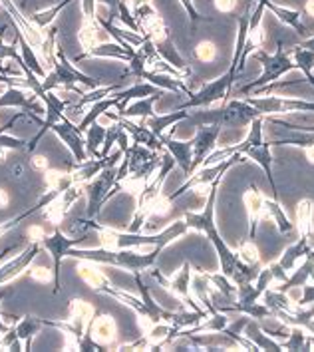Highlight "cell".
I'll use <instances>...</instances> for the list:
<instances>
[{
	"instance_id": "1",
	"label": "cell",
	"mask_w": 314,
	"mask_h": 352,
	"mask_svg": "<svg viewBox=\"0 0 314 352\" xmlns=\"http://www.w3.org/2000/svg\"><path fill=\"white\" fill-rule=\"evenodd\" d=\"M253 58L262 64V74L259 76V80H255V82H251L249 86H245V88L240 90V94H249L253 92V90H257V88L271 86V84L277 82L280 76H284L287 72H293V70H298V68H296V62L295 60H291V52L284 50L282 42H278L277 44V52H275V54H267V52L260 48L257 52H253Z\"/></svg>"
},
{
	"instance_id": "2",
	"label": "cell",
	"mask_w": 314,
	"mask_h": 352,
	"mask_svg": "<svg viewBox=\"0 0 314 352\" xmlns=\"http://www.w3.org/2000/svg\"><path fill=\"white\" fill-rule=\"evenodd\" d=\"M237 68L231 66L227 72L219 78H215L213 82L201 86L197 92L191 94V98L185 102L183 106H179V110H195V108H211L215 104H225L229 100V94L233 92L235 80H237Z\"/></svg>"
},
{
	"instance_id": "3",
	"label": "cell",
	"mask_w": 314,
	"mask_h": 352,
	"mask_svg": "<svg viewBox=\"0 0 314 352\" xmlns=\"http://www.w3.org/2000/svg\"><path fill=\"white\" fill-rule=\"evenodd\" d=\"M255 118H260V111L251 106L247 100H231L225 102L221 110L209 111V113H201L197 118V126L199 124H219L221 128H245L249 126Z\"/></svg>"
},
{
	"instance_id": "4",
	"label": "cell",
	"mask_w": 314,
	"mask_h": 352,
	"mask_svg": "<svg viewBox=\"0 0 314 352\" xmlns=\"http://www.w3.org/2000/svg\"><path fill=\"white\" fill-rule=\"evenodd\" d=\"M193 269H195V267H193L189 261H185L183 265H181V269L177 271V275L166 277V275L153 265V267L149 269V275L155 278V280L159 283V287L166 289L169 295H173L177 300H181L183 305L191 307L193 311H207L203 307H199V302L195 300L193 293H191V275H193Z\"/></svg>"
},
{
	"instance_id": "5",
	"label": "cell",
	"mask_w": 314,
	"mask_h": 352,
	"mask_svg": "<svg viewBox=\"0 0 314 352\" xmlns=\"http://www.w3.org/2000/svg\"><path fill=\"white\" fill-rule=\"evenodd\" d=\"M237 162H245V155H231L229 160H225L221 164H215V166H203L199 167L191 177H187V182H185L183 186L179 187L175 193H171V195H167V199L173 204L175 199H179L183 193H187L189 189H195V187H201V189H209L211 186V182L213 179H217L219 175H225V171H229L231 167L235 166Z\"/></svg>"
},
{
	"instance_id": "6",
	"label": "cell",
	"mask_w": 314,
	"mask_h": 352,
	"mask_svg": "<svg viewBox=\"0 0 314 352\" xmlns=\"http://www.w3.org/2000/svg\"><path fill=\"white\" fill-rule=\"evenodd\" d=\"M223 128L219 124L211 122V124H199L197 133L191 140L193 142V164H191V175L203 166V162L209 157V153L217 146V140L221 135ZM189 175V177H191Z\"/></svg>"
},
{
	"instance_id": "7",
	"label": "cell",
	"mask_w": 314,
	"mask_h": 352,
	"mask_svg": "<svg viewBox=\"0 0 314 352\" xmlns=\"http://www.w3.org/2000/svg\"><path fill=\"white\" fill-rule=\"evenodd\" d=\"M80 241L78 237H66L62 231H54L52 235H46L42 239V247L48 249L52 253V259H54V271H52V277H54V293L60 291L62 283H60V267H62V259L68 257V251L74 247L76 243Z\"/></svg>"
},
{
	"instance_id": "8",
	"label": "cell",
	"mask_w": 314,
	"mask_h": 352,
	"mask_svg": "<svg viewBox=\"0 0 314 352\" xmlns=\"http://www.w3.org/2000/svg\"><path fill=\"white\" fill-rule=\"evenodd\" d=\"M243 204H245L247 219H249L247 237L255 241V237H257V227H259V223L265 219V195H262V191L257 187V184H251V186L245 189V193H243Z\"/></svg>"
},
{
	"instance_id": "9",
	"label": "cell",
	"mask_w": 314,
	"mask_h": 352,
	"mask_svg": "<svg viewBox=\"0 0 314 352\" xmlns=\"http://www.w3.org/2000/svg\"><path fill=\"white\" fill-rule=\"evenodd\" d=\"M86 334L102 349H110V346L117 349V324L111 315H100L92 318Z\"/></svg>"
},
{
	"instance_id": "10",
	"label": "cell",
	"mask_w": 314,
	"mask_h": 352,
	"mask_svg": "<svg viewBox=\"0 0 314 352\" xmlns=\"http://www.w3.org/2000/svg\"><path fill=\"white\" fill-rule=\"evenodd\" d=\"M161 144H164V149H167L175 164L181 167L185 177L191 175V164H193V142H183V140H177L173 138V133H164L161 138Z\"/></svg>"
},
{
	"instance_id": "11",
	"label": "cell",
	"mask_w": 314,
	"mask_h": 352,
	"mask_svg": "<svg viewBox=\"0 0 314 352\" xmlns=\"http://www.w3.org/2000/svg\"><path fill=\"white\" fill-rule=\"evenodd\" d=\"M38 253H40V243H32L28 249H24L14 259H10L8 263L0 265V285H4V283H8L12 278L20 277L30 267V263L34 261Z\"/></svg>"
},
{
	"instance_id": "12",
	"label": "cell",
	"mask_w": 314,
	"mask_h": 352,
	"mask_svg": "<svg viewBox=\"0 0 314 352\" xmlns=\"http://www.w3.org/2000/svg\"><path fill=\"white\" fill-rule=\"evenodd\" d=\"M271 142H260L257 146H251V148L245 149L243 155L251 157L253 162H257L260 166V169L265 171L267 179H269V186H271V191H273V199H278V189L277 184H275V177H273V153H271Z\"/></svg>"
},
{
	"instance_id": "13",
	"label": "cell",
	"mask_w": 314,
	"mask_h": 352,
	"mask_svg": "<svg viewBox=\"0 0 314 352\" xmlns=\"http://www.w3.org/2000/svg\"><path fill=\"white\" fill-rule=\"evenodd\" d=\"M260 2H262V4H265V8H267V10H271V12L280 20V22H284L287 26H291L298 36L300 38L311 36V32H309L306 24L302 22V12H300V10L282 8V6H278L277 2H273V0H260Z\"/></svg>"
},
{
	"instance_id": "14",
	"label": "cell",
	"mask_w": 314,
	"mask_h": 352,
	"mask_svg": "<svg viewBox=\"0 0 314 352\" xmlns=\"http://www.w3.org/2000/svg\"><path fill=\"white\" fill-rule=\"evenodd\" d=\"M296 219L295 227L298 231V237L313 239L314 235V201L311 197H304L296 204Z\"/></svg>"
},
{
	"instance_id": "15",
	"label": "cell",
	"mask_w": 314,
	"mask_h": 352,
	"mask_svg": "<svg viewBox=\"0 0 314 352\" xmlns=\"http://www.w3.org/2000/svg\"><path fill=\"white\" fill-rule=\"evenodd\" d=\"M191 118V111L187 110H175L171 113H153L148 120H142L149 130L153 131L157 138H161L169 128H173L175 124L183 122V120H189Z\"/></svg>"
},
{
	"instance_id": "16",
	"label": "cell",
	"mask_w": 314,
	"mask_h": 352,
	"mask_svg": "<svg viewBox=\"0 0 314 352\" xmlns=\"http://www.w3.org/2000/svg\"><path fill=\"white\" fill-rule=\"evenodd\" d=\"M265 219H271V221L275 223L278 233H282V235H291L295 231V223L289 219L287 211L280 207L278 199L265 197Z\"/></svg>"
},
{
	"instance_id": "17",
	"label": "cell",
	"mask_w": 314,
	"mask_h": 352,
	"mask_svg": "<svg viewBox=\"0 0 314 352\" xmlns=\"http://www.w3.org/2000/svg\"><path fill=\"white\" fill-rule=\"evenodd\" d=\"M313 239H304V237H298V241L295 245H291L289 249H284V253L278 257V265L289 273V271H293L296 265V261L298 259H304L311 251H313V245H311Z\"/></svg>"
},
{
	"instance_id": "18",
	"label": "cell",
	"mask_w": 314,
	"mask_h": 352,
	"mask_svg": "<svg viewBox=\"0 0 314 352\" xmlns=\"http://www.w3.org/2000/svg\"><path fill=\"white\" fill-rule=\"evenodd\" d=\"M243 334H245L249 340H253L260 351H282V349H280V342H277L275 338H271L269 334L262 333V329L259 327V320H255V318H253V322L249 320V322L245 324V333Z\"/></svg>"
},
{
	"instance_id": "19",
	"label": "cell",
	"mask_w": 314,
	"mask_h": 352,
	"mask_svg": "<svg viewBox=\"0 0 314 352\" xmlns=\"http://www.w3.org/2000/svg\"><path fill=\"white\" fill-rule=\"evenodd\" d=\"M289 52L291 56L295 58L296 62V68L302 72L304 76V80L311 84L314 88V74H313V68H314V52L313 50H309V48H302L300 44L298 46H293V48H289Z\"/></svg>"
},
{
	"instance_id": "20",
	"label": "cell",
	"mask_w": 314,
	"mask_h": 352,
	"mask_svg": "<svg viewBox=\"0 0 314 352\" xmlns=\"http://www.w3.org/2000/svg\"><path fill=\"white\" fill-rule=\"evenodd\" d=\"M161 96H164V94H153V96H148V98L135 100V102L130 104L120 116H122V118H139V120H148V118H151V116L155 113V111H153V106H155V102H157Z\"/></svg>"
},
{
	"instance_id": "21",
	"label": "cell",
	"mask_w": 314,
	"mask_h": 352,
	"mask_svg": "<svg viewBox=\"0 0 314 352\" xmlns=\"http://www.w3.org/2000/svg\"><path fill=\"white\" fill-rule=\"evenodd\" d=\"M78 275L84 278V280L92 287L93 291H100L102 287L110 285V278L106 277V275L93 265V261L82 259V263L78 265Z\"/></svg>"
},
{
	"instance_id": "22",
	"label": "cell",
	"mask_w": 314,
	"mask_h": 352,
	"mask_svg": "<svg viewBox=\"0 0 314 352\" xmlns=\"http://www.w3.org/2000/svg\"><path fill=\"white\" fill-rule=\"evenodd\" d=\"M195 269H197V273H199V275H203L209 283H213V285H215V289L221 293L223 297H227L231 302L237 298V285H235L231 278L225 277L223 273H207V271H203L201 267H195Z\"/></svg>"
},
{
	"instance_id": "23",
	"label": "cell",
	"mask_w": 314,
	"mask_h": 352,
	"mask_svg": "<svg viewBox=\"0 0 314 352\" xmlns=\"http://www.w3.org/2000/svg\"><path fill=\"white\" fill-rule=\"evenodd\" d=\"M42 324H44V322H42V320H38V318H34V316H24L22 320H19V322L14 324L20 342L24 344V351H28V349H30L32 338H34V334L38 333V329H40Z\"/></svg>"
},
{
	"instance_id": "24",
	"label": "cell",
	"mask_w": 314,
	"mask_h": 352,
	"mask_svg": "<svg viewBox=\"0 0 314 352\" xmlns=\"http://www.w3.org/2000/svg\"><path fill=\"white\" fill-rule=\"evenodd\" d=\"M282 351H313L309 342V333L302 327H291V334L280 342Z\"/></svg>"
},
{
	"instance_id": "25",
	"label": "cell",
	"mask_w": 314,
	"mask_h": 352,
	"mask_svg": "<svg viewBox=\"0 0 314 352\" xmlns=\"http://www.w3.org/2000/svg\"><path fill=\"white\" fill-rule=\"evenodd\" d=\"M271 146H296V148L304 149L309 146H314V131H295L291 135H282L271 140Z\"/></svg>"
},
{
	"instance_id": "26",
	"label": "cell",
	"mask_w": 314,
	"mask_h": 352,
	"mask_svg": "<svg viewBox=\"0 0 314 352\" xmlns=\"http://www.w3.org/2000/svg\"><path fill=\"white\" fill-rule=\"evenodd\" d=\"M84 133H86V138H88V140H86V151H88L90 155L100 157L98 148H100V144H104V140H106V128L93 122L92 126L84 131Z\"/></svg>"
},
{
	"instance_id": "27",
	"label": "cell",
	"mask_w": 314,
	"mask_h": 352,
	"mask_svg": "<svg viewBox=\"0 0 314 352\" xmlns=\"http://www.w3.org/2000/svg\"><path fill=\"white\" fill-rule=\"evenodd\" d=\"M237 255L243 263L247 265H260V253L257 249V243L249 237L240 239L239 245H237Z\"/></svg>"
},
{
	"instance_id": "28",
	"label": "cell",
	"mask_w": 314,
	"mask_h": 352,
	"mask_svg": "<svg viewBox=\"0 0 314 352\" xmlns=\"http://www.w3.org/2000/svg\"><path fill=\"white\" fill-rule=\"evenodd\" d=\"M193 52H195V58H197L199 62H205V64L215 62V60H217V54H219L217 46H215L211 40H201V42L195 46Z\"/></svg>"
},
{
	"instance_id": "29",
	"label": "cell",
	"mask_w": 314,
	"mask_h": 352,
	"mask_svg": "<svg viewBox=\"0 0 314 352\" xmlns=\"http://www.w3.org/2000/svg\"><path fill=\"white\" fill-rule=\"evenodd\" d=\"M72 0H64V2H60V4H56L54 8H50V10H42V12H36L34 16H32V22L36 24V28H46L52 20L56 19V14L66 6V4H70Z\"/></svg>"
},
{
	"instance_id": "30",
	"label": "cell",
	"mask_w": 314,
	"mask_h": 352,
	"mask_svg": "<svg viewBox=\"0 0 314 352\" xmlns=\"http://www.w3.org/2000/svg\"><path fill=\"white\" fill-rule=\"evenodd\" d=\"M300 289H302V295L296 300V307L304 309V307H309V305H313L314 302V285H309V283H306V285H302Z\"/></svg>"
},
{
	"instance_id": "31",
	"label": "cell",
	"mask_w": 314,
	"mask_h": 352,
	"mask_svg": "<svg viewBox=\"0 0 314 352\" xmlns=\"http://www.w3.org/2000/svg\"><path fill=\"white\" fill-rule=\"evenodd\" d=\"M181 2V6H183V10L187 12V16L191 20V26H195L199 20H203V16L197 12V8H195V4H193V0H179Z\"/></svg>"
},
{
	"instance_id": "32",
	"label": "cell",
	"mask_w": 314,
	"mask_h": 352,
	"mask_svg": "<svg viewBox=\"0 0 314 352\" xmlns=\"http://www.w3.org/2000/svg\"><path fill=\"white\" fill-rule=\"evenodd\" d=\"M215 8L223 12V14H229V12H235L237 10V4L239 0H213Z\"/></svg>"
},
{
	"instance_id": "33",
	"label": "cell",
	"mask_w": 314,
	"mask_h": 352,
	"mask_svg": "<svg viewBox=\"0 0 314 352\" xmlns=\"http://www.w3.org/2000/svg\"><path fill=\"white\" fill-rule=\"evenodd\" d=\"M26 235L30 237V241L32 243H42V239L46 237V233H44V229H42L40 225H32V227L26 231Z\"/></svg>"
},
{
	"instance_id": "34",
	"label": "cell",
	"mask_w": 314,
	"mask_h": 352,
	"mask_svg": "<svg viewBox=\"0 0 314 352\" xmlns=\"http://www.w3.org/2000/svg\"><path fill=\"white\" fill-rule=\"evenodd\" d=\"M30 277L36 278L40 283H46V280H50V271L44 269V267H32L30 269Z\"/></svg>"
},
{
	"instance_id": "35",
	"label": "cell",
	"mask_w": 314,
	"mask_h": 352,
	"mask_svg": "<svg viewBox=\"0 0 314 352\" xmlns=\"http://www.w3.org/2000/svg\"><path fill=\"white\" fill-rule=\"evenodd\" d=\"M269 267H271V271H273V278H277V280H280V283H284V280L289 278V273L278 265L277 261H275V263H271Z\"/></svg>"
},
{
	"instance_id": "36",
	"label": "cell",
	"mask_w": 314,
	"mask_h": 352,
	"mask_svg": "<svg viewBox=\"0 0 314 352\" xmlns=\"http://www.w3.org/2000/svg\"><path fill=\"white\" fill-rule=\"evenodd\" d=\"M32 166L36 167V169L46 171V169H48V160H46L44 155H34V157H32Z\"/></svg>"
},
{
	"instance_id": "37",
	"label": "cell",
	"mask_w": 314,
	"mask_h": 352,
	"mask_svg": "<svg viewBox=\"0 0 314 352\" xmlns=\"http://www.w3.org/2000/svg\"><path fill=\"white\" fill-rule=\"evenodd\" d=\"M10 204V195H8V191L6 189H2L0 187V209H6Z\"/></svg>"
},
{
	"instance_id": "38",
	"label": "cell",
	"mask_w": 314,
	"mask_h": 352,
	"mask_svg": "<svg viewBox=\"0 0 314 352\" xmlns=\"http://www.w3.org/2000/svg\"><path fill=\"white\" fill-rule=\"evenodd\" d=\"M304 155H306L309 164H311V166H314V146H309V148H304Z\"/></svg>"
},
{
	"instance_id": "39",
	"label": "cell",
	"mask_w": 314,
	"mask_h": 352,
	"mask_svg": "<svg viewBox=\"0 0 314 352\" xmlns=\"http://www.w3.org/2000/svg\"><path fill=\"white\" fill-rule=\"evenodd\" d=\"M300 46H302V48H309V50H313V52H314V36L304 38Z\"/></svg>"
},
{
	"instance_id": "40",
	"label": "cell",
	"mask_w": 314,
	"mask_h": 352,
	"mask_svg": "<svg viewBox=\"0 0 314 352\" xmlns=\"http://www.w3.org/2000/svg\"><path fill=\"white\" fill-rule=\"evenodd\" d=\"M304 12H306L309 16H314V0H306V4H304Z\"/></svg>"
},
{
	"instance_id": "41",
	"label": "cell",
	"mask_w": 314,
	"mask_h": 352,
	"mask_svg": "<svg viewBox=\"0 0 314 352\" xmlns=\"http://www.w3.org/2000/svg\"><path fill=\"white\" fill-rule=\"evenodd\" d=\"M10 327H12V324H10ZM10 327H8V324H4V322H2V318H0V333H8V331H10Z\"/></svg>"
},
{
	"instance_id": "42",
	"label": "cell",
	"mask_w": 314,
	"mask_h": 352,
	"mask_svg": "<svg viewBox=\"0 0 314 352\" xmlns=\"http://www.w3.org/2000/svg\"><path fill=\"white\" fill-rule=\"evenodd\" d=\"M313 253H314V247H313Z\"/></svg>"
}]
</instances>
